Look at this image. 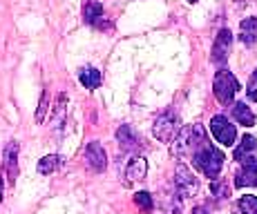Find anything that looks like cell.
I'll return each mask as SVG.
<instances>
[{"label": "cell", "instance_id": "484cf974", "mask_svg": "<svg viewBox=\"0 0 257 214\" xmlns=\"http://www.w3.org/2000/svg\"><path fill=\"white\" fill-rule=\"evenodd\" d=\"M190 3H197V0H190Z\"/></svg>", "mask_w": 257, "mask_h": 214}, {"label": "cell", "instance_id": "3957f363", "mask_svg": "<svg viewBox=\"0 0 257 214\" xmlns=\"http://www.w3.org/2000/svg\"><path fill=\"white\" fill-rule=\"evenodd\" d=\"M237 92H239L237 78L228 69H219V72L215 74V81H212V94H215V98L221 105H228V103H233Z\"/></svg>", "mask_w": 257, "mask_h": 214}, {"label": "cell", "instance_id": "8fae6325", "mask_svg": "<svg viewBox=\"0 0 257 214\" xmlns=\"http://www.w3.org/2000/svg\"><path fill=\"white\" fill-rule=\"evenodd\" d=\"M5 174H7L9 183L14 185V181H16L18 176V143L12 141L7 143V147H5V165H3Z\"/></svg>", "mask_w": 257, "mask_h": 214}, {"label": "cell", "instance_id": "8992f818", "mask_svg": "<svg viewBox=\"0 0 257 214\" xmlns=\"http://www.w3.org/2000/svg\"><path fill=\"white\" fill-rule=\"evenodd\" d=\"M175 185H177V190H179L181 196H195L197 190H199L197 176L188 170V165H184V163H179L175 170Z\"/></svg>", "mask_w": 257, "mask_h": 214}, {"label": "cell", "instance_id": "277c9868", "mask_svg": "<svg viewBox=\"0 0 257 214\" xmlns=\"http://www.w3.org/2000/svg\"><path fill=\"white\" fill-rule=\"evenodd\" d=\"M152 134H155L157 141L172 143V141H175V136L179 134V116H177L172 109H166L164 114H159V116L155 118Z\"/></svg>", "mask_w": 257, "mask_h": 214}, {"label": "cell", "instance_id": "7c38bea8", "mask_svg": "<svg viewBox=\"0 0 257 214\" xmlns=\"http://www.w3.org/2000/svg\"><path fill=\"white\" fill-rule=\"evenodd\" d=\"M148 174V163L143 156H135L125 167V183H137V181H143Z\"/></svg>", "mask_w": 257, "mask_h": 214}, {"label": "cell", "instance_id": "cb8c5ba5", "mask_svg": "<svg viewBox=\"0 0 257 214\" xmlns=\"http://www.w3.org/2000/svg\"><path fill=\"white\" fill-rule=\"evenodd\" d=\"M246 94H248L250 101H255V103H257V69H255L253 74H250L248 85H246Z\"/></svg>", "mask_w": 257, "mask_h": 214}, {"label": "cell", "instance_id": "2e32d148", "mask_svg": "<svg viewBox=\"0 0 257 214\" xmlns=\"http://www.w3.org/2000/svg\"><path fill=\"white\" fill-rule=\"evenodd\" d=\"M239 41L248 47L257 45V18H246L239 25Z\"/></svg>", "mask_w": 257, "mask_h": 214}, {"label": "cell", "instance_id": "30bf717a", "mask_svg": "<svg viewBox=\"0 0 257 214\" xmlns=\"http://www.w3.org/2000/svg\"><path fill=\"white\" fill-rule=\"evenodd\" d=\"M230 43H233V34L228 29H221L215 38V45H212V63L224 65L228 61V52H230Z\"/></svg>", "mask_w": 257, "mask_h": 214}, {"label": "cell", "instance_id": "603a6c76", "mask_svg": "<svg viewBox=\"0 0 257 214\" xmlns=\"http://www.w3.org/2000/svg\"><path fill=\"white\" fill-rule=\"evenodd\" d=\"M210 190H212V194H215L217 198H226V196H230V187H228V183L219 181V178H212Z\"/></svg>", "mask_w": 257, "mask_h": 214}, {"label": "cell", "instance_id": "44dd1931", "mask_svg": "<svg viewBox=\"0 0 257 214\" xmlns=\"http://www.w3.org/2000/svg\"><path fill=\"white\" fill-rule=\"evenodd\" d=\"M65 109H67V94H58L56 107H54V118H52L56 125L63 121V114H65Z\"/></svg>", "mask_w": 257, "mask_h": 214}, {"label": "cell", "instance_id": "7402d4cb", "mask_svg": "<svg viewBox=\"0 0 257 214\" xmlns=\"http://www.w3.org/2000/svg\"><path fill=\"white\" fill-rule=\"evenodd\" d=\"M49 109V92L45 89V92L41 94V103H38V109H36V123L41 125V123H45V114Z\"/></svg>", "mask_w": 257, "mask_h": 214}, {"label": "cell", "instance_id": "52a82bcc", "mask_svg": "<svg viewBox=\"0 0 257 214\" xmlns=\"http://www.w3.org/2000/svg\"><path fill=\"white\" fill-rule=\"evenodd\" d=\"M235 161L239 165H257V141L250 134L241 136V143L235 147Z\"/></svg>", "mask_w": 257, "mask_h": 214}, {"label": "cell", "instance_id": "9c48e42d", "mask_svg": "<svg viewBox=\"0 0 257 214\" xmlns=\"http://www.w3.org/2000/svg\"><path fill=\"white\" fill-rule=\"evenodd\" d=\"M85 163H87V167H90L92 172H96V174L105 172L107 154H105V150H103V145L98 141H92L90 145L85 147Z\"/></svg>", "mask_w": 257, "mask_h": 214}, {"label": "cell", "instance_id": "6da1fadb", "mask_svg": "<svg viewBox=\"0 0 257 214\" xmlns=\"http://www.w3.org/2000/svg\"><path fill=\"white\" fill-rule=\"evenodd\" d=\"M190 158H192V165H195L197 170L204 174V176H208V178H217V176H219L221 167H224V161H226L224 152L217 150L215 145H210L208 141L201 143Z\"/></svg>", "mask_w": 257, "mask_h": 214}, {"label": "cell", "instance_id": "5b68a950", "mask_svg": "<svg viewBox=\"0 0 257 214\" xmlns=\"http://www.w3.org/2000/svg\"><path fill=\"white\" fill-rule=\"evenodd\" d=\"M210 132H212V136L217 138V143H221V145H226V147L235 145V141H237V129L226 116H212Z\"/></svg>", "mask_w": 257, "mask_h": 214}, {"label": "cell", "instance_id": "4fadbf2b", "mask_svg": "<svg viewBox=\"0 0 257 214\" xmlns=\"http://www.w3.org/2000/svg\"><path fill=\"white\" fill-rule=\"evenodd\" d=\"M116 141L121 143V147L125 152H132V150H137L139 147V143H141V138L135 134V129H132L130 125H121L116 129Z\"/></svg>", "mask_w": 257, "mask_h": 214}, {"label": "cell", "instance_id": "ac0fdd59", "mask_svg": "<svg viewBox=\"0 0 257 214\" xmlns=\"http://www.w3.org/2000/svg\"><path fill=\"white\" fill-rule=\"evenodd\" d=\"M233 114H235V118L241 123V125H246V127L255 125V114L250 112V107L246 105V103H237V105L233 107Z\"/></svg>", "mask_w": 257, "mask_h": 214}, {"label": "cell", "instance_id": "9a60e30c", "mask_svg": "<svg viewBox=\"0 0 257 214\" xmlns=\"http://www.w3.org/2000/svg\"><path fill=\"white\" fill-rule=\"evenodd\" d=\"M63 167H65V156H61V154H49V156H43L38 161V172L41 174H54Z\"/></svg>", "mask_w": 257, "mask_h": 214}, {"label": "cell", "instance_id": "e0dca14e", "mask_svg": "<svg viewBox=\"0 0 257 214\" xmlns=\"http://www.w3.org/2000/svg\"><path fill=\"white\" fill-rule=\"evenodd\" d=\"M78 81H81V85H85V89H96L101 85L103 76L96 67H83L81 72H78Z\"/></svg>", "mask_w": 257, "mask_h": 214}, {"label": "cell", "instance_id": "d4e9b609", "mask_svg": "<svg viewBox=\"0 0 257 214\" xmlns=\"http://www.w3.org/2000/svg\"><path fill=\"white\" fill-rule=\"evenodd\" d=\"M3 192H5V170L0 167V201H3Z\"/></svg>", "mask_w": 257, "mask_h": 214}, {"label": "cell", "instance_id": "5bb4252c", "mask_svg": "<svg viewBox=\"0 0 257 214\" xmlns=\"http://www.w3.org/2000/svg\"><path fill=\"white\" fill-rule=\"evenodd\" d=\"M237 187H255L257 185V165H241L235 174Z\"/></svg>", "mask_w": 257, "mask_h": 214}, {"label": "cell", "instance_id": "d6986e66", "mask_svg": "<svg viewBox=\"0 0 257 214\" xmlns=\"http://www.w3.org/2000/svg\"><path fill=\"white\" fill-rule=\"evenodd\" d=\"M239 210L241 214H257V196L253 194H246L239 198Z\"/></svg>", "mask_w": 257, "mask_h": 214}, {"label": "cell", "instance_id": "7a4b0ae2", "mask_svg": "<svg viewBox=\"0 0 257 214\" xmlns=\"http://www.w3.org/2000/svg\"><path fill=\"white\" fill-rule=\"evenodd\" d=\"M206 141L204 129L199 125H188L184 129H179V134L175 136V145H172V154H177L179 158L192 156L195 150Z\"/></svg>", "mask_w": 257, "mask_h": 214}, {"label": "cell", "instance_id": "ba28073f", "mask_svg": "<svg viewBox=\"0 0 257 214\" xmlns=\"http://www.w3.org/2000/svg\"><path fill=\"white\" fill-rule=\"evenodd\" d=\"M83 21L96 29H112V25L105 21V12H103V5L96 0H85L83 3Z\"/></svg>", "mask_w": 257, "mask_h": 214}, {"label": "cell", "instance_id": "ffe728a7", "mask_svg": "<svg viewBox=\"0 0 257 214\" xmlns=\"http://www.w3.org/2000/svg\"><path fill=\"white\" fill-rule=\"evenodd\" d=\"M135 203H137V205H139L146 214H150L152 207H155V201H152V196H150L148 192H137V194H135Z\"/></svg>", "mask_w": 257, "mask_h": 214}]
</instances>
